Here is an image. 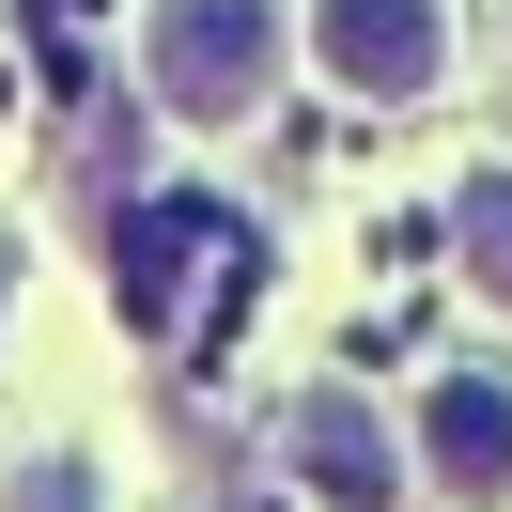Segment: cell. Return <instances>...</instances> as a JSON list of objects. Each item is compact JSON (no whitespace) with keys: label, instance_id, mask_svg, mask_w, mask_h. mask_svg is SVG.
I'll use <instances>...</instances> for the list:
<instances>
[{"label":"cell","instance_id":"cell-2","mask_svg":"<svg viewBox=\"0 0 512 512\" xmlns=\"http://www.w3.org/2000/svg\"><path fill=\"white\" fill-rule=\"evenodd\" d=\"M311 32H326V78H357V94L450 78V0H311Z\"/></svg>","mask_w":512,"mask_h":512},{"label":"cell","instance_id":"cell-4","mask_svg":"<svg viewBox=\"0 0 512 512\" xmlns=\"http://www.w3.org/2000/svg\"><path fill=\"white\" fill-rule=\"evenodd\" d=\"M419 466H435V497L497 512V497H512V388H497V373H450L435 404H419Z\"/></svg>","mask_w":512,"mask_h":512},{"label":"cell","instance_id":"cell-5","mask_svg":"<svg viewBox=\"0 0 512 512\" xmlns=\"http://www.w3.org/2000/svg\"><path fill=\"white\" fill-rule=\"evenodd\" d=\"M450 249H466L481 295H512V171H466L450 187Z\"/></svg>","mask_w":512,"mask_h":512},{"label":"cell","instance_id":"cell-6","mask_svg":"<svg viewBox=\"0 0 512 512\" xmlns=\"http://www.w3.org/2000/svg\"><path fill=\"white\" fill-rule=\"evenodd\" d=\"M0 512H109V497H94V466H78V450H47V466L0 481Z\"/></svg>","mask_w":512,"mask_h":512},{"label":"cell","instance_id":"cell-1","mask_svg":"<svg viewBox=\"0 0 512 512\" xmlns=\"http://www.w3.org/2000/svg\"><path fill=\"white\" fill-rule=\"evenodd\" d=\"M280 78V0H156V94L187 125H249Z\"/></svg>","mask_w":512,"mask_h":512},{"label":"cell","instance_id":"cell-3","mask_svg":"<svg viewBox=\"0 0 512 512\" xmlns=\"http://www.w3.org/2000/svg\"><path fill=\"white\" fill-rule=\"evenodd\" d=\"M295 481H311L326 512H388L404 497V435H388L357 388H295Z\"/></svg>","mask_w":512,"mask_h":512}]
</instances>
